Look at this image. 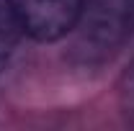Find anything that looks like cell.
Here are the masks:
<instances>
[{"label": "cell", "instance_id": "obj_2", "mask_svg": "<svg viewBox=\"0 0 134 131\" xmlns=\"http://www.w3.org/2000/svg\"><path fill=\"white\" fill-rule=\"evenodd\" d=\"M85 41L96 49H114L134 31V0H83L80 23Z\"/></svg>", "mask_w": 134, "mask_h": 131}, {"label": "cell", "instance_id": "obj_1", "mask_svg": "<svg viewBox=\"0 0 134 131\" xmlns=\"http://www.w3.org/2000/svg\"><path fill=\"white\" fill-rule=\"evenodd\" d=\"M26 36L34 41H59L77 28L83 0H8Z\"/></svg>", "mask_w": 134, "mask_h": 131}, {"label": "cell", "instance_id": "obj_3", "mask_svg": "<svg viewBox=\"0 0 134 131\" xmlns=\"http://www.w3.org/2000/svg\"><path fill=\"white\" fill-rule=\"evenodd\" d=\"M21 36H23V28L18 23L13 8L8 5V0H0V64L13 54Z\"/></svg>", "mask_w": 134, "mask_h": 131}, {"label": "cell", "instance_id": "obj_4", "mask_svg": "<svg viewBox=\"0 0 134 131\" xmlns=\"http://www.w3.org/2000/svg\"><path fill=\"white\" fill-rule=\"evenodd\" d=\"M124 103H126V113L134 118V64L124 77Z\"/></svg>", "mask_w": 134, "mask_h": 131}]
</instances>
